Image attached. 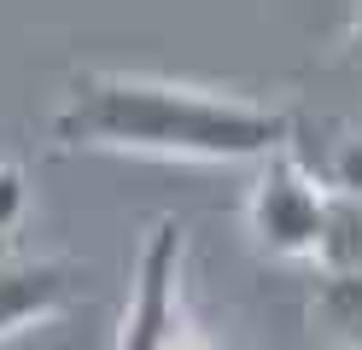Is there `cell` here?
Instances as JSON below:
<instances>
[{"mask_svg": "<svg viewBox=\"0 0 362 350\" xmlns=\"http://www.w3.org/2000/svg\"><path fill=\"white\" fill-rule=\"evenodd\" d=\"M47 134L64 152H129L164 163H263L269 152L292 146L298 123L286 105L252 100V93L88 64L64 82Z\"/></svg>", "mask_w": 362, "mask_h": 350, "instance_id": "6da1fadb", "label": "cell"}, {"mask_svg": "<svg viewBox=\"0 0 362 350\" xmlns=\"http://www.w3.org/2000/svg\"><path fill=\"white\" fill-rule=\"evenodd\" d=\"M327 210H333V181L322 170H310L298 146H281L257 163L252 187H245L240 222L245 240L269 263H322V240H327Z\"/></svg>", "mask_w": 362, "mask_h": 350, "instance_id": "7a4b0ae2", "label": "cell"}, {"mask_svg": "<svg viewBox=\"0 0 362 350\" xmlns=\"http://www.w3.org/2000/svg\"><path fill=\"white\" fill-rule=\"evenodd\" d=\"M181 263H187V222L181 216H158L146 228L141 251H134L117 350H216L211 333L187 310Z\"/></svg>", "mask_w": 362, "mask_h": 350, "instance_id": "3957f363", "label": "cell"}, {"mask_svg": "<svg viewBox=\"0 0 362 350\" xmlns=\"http://www.w3.org/2000/svg\"><path fill=\"white\" fill-rule=\"evenodd\" d=\"M82 303V269L71 257H30L0 245V344L47 327Z\"/></svg>", "mask_w": 362, "mask_h": 350, "instance_id": "277c9868", "label": "cell"}, {"mask_svg": "<svg viewBox=\"0 0 362 350\" xmlns=\"http://www.w3.org/2000/svg\"><path fill=\"white\" fill-rule=\"evenodd\" d=\"M304 327L322 350H362V269H310Z\"/></svg>", "mask_w": 362, "mask_h": 350, "instance_id": "5b68a950", "label": "cell"}, {"mask_svg": "<svg viewBox=\"0 0 362 350\" xmlns=\"http://www.w3.org/2000/svg\"><path fill=\"white\" fill-rule=\"evenodd\" d=\"M30 216V175L12 158H0V240H12Z\"/></svg>", "mask_w": 362, "mask_h": 350, "instance_id": "8992f818", "label": "cell"}, {"mask_svg": "<svg viewBox=\"0 0 362 350\" xmlns=\"http://www.w3.org/2000/svg\"><path fill=\"white\" fill-rule=\"evenodd\" d=\"M322 175L339 187V193H356V199H362V134H339V140H333Z\"/></svg>", "mask_w": 362, "mask_h": 350, "instance_id": "52a82bcc", "label": "cell"}, {"mask_svg": "<svg viewBox=\"0 0 362 350\" xmlns=\"http://www.w3.org/2000/svg\"><path fill=\"white\" fill-rule=\"evenodd\" d=\"M333 64L345 70V76L362 88V0H356V18H351V30L339 35V47H333Z\"/></svg>", "mask_w": 362, "mask_h": 350, "instance_id": "ba28073f", "label": "cell"}]
</instances>
